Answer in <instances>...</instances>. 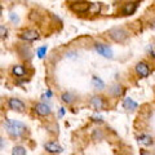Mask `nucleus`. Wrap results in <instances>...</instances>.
<instances>
[{"mask_svg":"<svg viewBox=\"0 0 155 155\" xmlns=\"http://www.w3.org/2000/svg\"><path fill=\"white\" fill-rule=\"evenodd\" d=\"M5 129H7V132L9 134L13 136V137H21V136H23V133L26 132L27 128L22 122L8 119L5 122Z\"/></svg>","mask_w":155,"mask_h":155,"instance_id":"obj_1","label":"nucleus"},{"mask_svg":"<svg viewBox=\"0 0 155 155\" xmlns=\"http://www.w3.org/2000/svg\"><path fill=\"white\" fill-rule=\"evenodd\" d=\"M107 35H109V38L111 39V40L115 41V43H123L128 39L129 34H128L127 30H124L123 27H113V28L109 30Z\"/></svg>","mask_w":155,"mask_h":155,"instance_id":"obj_2","label":"nucleus"},{"mask_svg":"<svg viewBox=\"0 0 155 155\" xmlns=\"http://www.w3.org/2000/svg\"><path fill=\"white\" fill-rule=\"evenodd\" d=\"M91 7H92V4L88 2H72V3H70V9L74 13H78V14L87 13L91 9Z\"/></svg>","mask_w":155,"mask_h":155,"instance_id":"obj_3","label":"nucleus"},{"mask_svg":"<svg viewBox=\"0 0 155 155\" xmlns=\"http://www.w3.org/2000/svg\"><path fill=\"white\" fill-rule=\"evenodd\" d=\"M94 49H96V52L98 53V54H101V56L105 57V58H113V56H114L113 49H111V48L107 44L97 43V44H94Z\"/></svg>","mask_w":155,"mask_h":155,"instance_id":"obj_4","label":"nucleus"},{"mask_svg":"<svg viewBox=\"0 0 155 155\" xmlns=\"http://www.w3.org/2000/svg\"><path fill=\"white\" fill-rule=\"evenodd\" d=\"M8 107L13 110V111H18V113H22L26 109V105L23 101H21L19 98H16V97H12V98L8 100Z\"/></svg>","mask_w":155,"mask_h":155,"instance_id":"obj_5","label":"nucleus"},{"mask_svg":"<svg viewBox=\"0 0 155 155\" xmlns=\"http://www.w3.org/2000/svg\"><path fill=\"white\" fill-rule=\"evenodd\" d=\"M18 36L25 41H34V40H38L39 39V32L34 28H28V30H23L18 34Z\"/></svg>","mask_w":155,"mask_h":155,"instance_id":"obj_6","label":"nucleus"},{"mask_svg":"<svg viewBox=\"0 0 155 155\" xmlns=\"http://www.w3.org/2000/svg\"><path fill=\"white\" fill-rule=\"evenodd\" d=\"M134 70H136V72H137V75L141 76V78H147L150 75V66L143 61L138 62V64L136 65Z\"/></svg>","mask_w":155,"mask_h":155,"instance_id":"obj_7","label":"nucleus"},{"mask_svg":"<svg viewBox=\"0 0 155 155\" xmlns=\"http://www.w3.org/2000/svg\"><path fill=\"white\" fill-rule=\"evenodd\" d=\"M34 111H35L39 116H48V115H51V113H52L51 107L44 102L36 104L35 106H34Z\"/></svg>","mask_w":155,"mask_h":155,"instance_id":"obj_8","label":"nucleus"},{"mask_svg":"<svg viewBox=\"0 0 155 155\" xmlns=\"http://www.w3.org/2000/svg\"><path fill=\"white\" fill-rule=\"evenodd\" d=\"M91 105L94 110H102L105 107V100L102 96H93L91 98Z\"/></svg>","mask_w":155,"mask_h":155,"instance_id":"obj_9","label":"nucleus"},{"mask_svg":"<svg viewBox=\"0 0 155 155\" xmlns=\"http://www.w3.org/2000/svg\"><path fill=\"white\" fill-rule=\"evenodd\" d=\"M44 149L51 154H60V153L64 151L62 146H60L57 142H45L44 143Z\"/></svg>","mask_w":155,"mask_h":155,"instance_id":"obj_10","label":"nucleus"},{"mask_svg":"<svg viewBox=\"0 0 155 155\" xmlns=\"http://www.w3.org/2000/svg\"><path fill=\"white\" fill-rule=\"evenodd\" d=\"M109 93L111 96H114V97H120L124 93V87L122 84H119V83H114L109 88Z\"/></svg>","mask_w":155,"mask_h":155,"instance_id":"obj_11","label":"nucleus"},{"mask_svg":"<svg viewBox=\"0 0 155 155\" xmlns=\"http://www.w3.org/2000/svg\"><path fill=\"white\" fill-rule=\"evenodd\" d=\"M138 7V3H125L123 5V9H122V13L123 16H130L136 12V9Z\"/></svg>","mask_w":155,"mask_h":155,"instance_id":"obj_12","label":"nucleus"},{"mask_svg":"<svg viewBox=\"0 0 155 155\" xmlns=\"http://www.w3.org/2000/svg\"><path fill=\"white\" fill-rule=\"evenodd\" d=\"M123 109H125L127 111H134L138 107V104L136 102V101H133L132 98H129V97H127V98H124L123 100Z\"/></svg>","mask_w":155,"mask_h":155,"instance_id":"obj_13","label":"nucleus"},{"mask_svg":"<svg viewBox=\"0 0 155 155\" xmlns=\"http://www.w3.org/2000/svg\"><path fill=\"white\" fill-rule=\"evenodd\" d=\"M137 141H138V143L143 145V146H151V145L154 143L153 137H151L150 134H146V133L140 134L138 137H137Z\"/></svg>","mask_w":155,"mask_h":155,"instance_id":"obj_14","label":"nucleus"},{"mask_svg":"<svg viewBox=\"0 0 155 155\" xmlns=\"http://www.w3.org/2000/svg\"><path fill=\"white\" fill-rule=\"evenodd\" d=\"M91 84H92V87H93L94 89H97V91H102V89L105 88L104 80H102V79H100L98 76H93V78H92Z\"/></svg>","mask_w":155,"mask_h":155,"instance_id":"obj_15","label":"nucleus"},{"mask_svg":"<svg viewBox=\"0 0 155 155\" xmlns=\"http://www.w3.org/2000/svg\"><path fill=\"white\" fill-rule=\"evenodd\" d=\"M12 72H13V75H16L18 78H22V76L26 75V67L22 66V65H16L12 69Z\"/></svg>","mask_w":155,"mask_h":155,"instance_id":"obj_16","label":"nucleus"},{"mask_svg":"<svg viewBox=\"0 0 155 155\" xmlns=\"http://www.w3.org/2000/svg\"><path fill=\"white\" fill-rule=\"evenodd\" d=\"M61 100H62V102H65L67 105H71L75 101V96L72 93H70V92H65V93L61 94Z\"/></svg>","mask_w":155,"mask_h":155,"instance_id":"obj_17","label":"nucleus"},{"mask_svg":"<svg viewBox=\"0 0 155 155\" xmlns=\"http://www.w3.org/2000/svg\"><path fill=\"white\" fill-rule=\"evenodd\" d=\"M12 155H27V151L26 149L23 146H14L13 150H12Z\"/></svg>","mask_w":155,"mask_h":155,"instance_id":"obj_18","label":"nucleus"},{"mask_svg":"<svg viewBox=\"0 0 155 155\" xmlns=\"http://www.w3.org/2000/svg\"><path fill=\"white\" fill-rule=\"evenodd\" d=\"M47 51H48V47H47V45L39 47L38 49H36V56L40 58V60H43V58L45 57V54H47Z\"/></svg>","mask_w":155,"mask_h":155,"instance_id":"obj_19","label":"nucleus"},{"mask_svg":"<svg viewBox=\"0 0 155 155\" xmlns=\"http://www.w3.org/2000/svg\"><path fill=\"white\" fill-rule=\"evenodd\" d=\"M92 138L93 140H102L104 138V132L101 129H94V132L92 133Z\"/></svg>","mask_w":155,"mask_h":155,"instance_id":"obj_20","label":"nucleus"},{"mask_svg":"<svg viewBox=\"0 0 155 155\" xmlns=\"http://www.w3.org/2000/svg\"><path fill=\"white\" fill-rule=\"evenodd\" d=\"M7 35H8V30H7V27H5V26H3V25H0V39L7 38Z\"/></svg>","mask_w":155,"mask_h":155,"instance_id":"obj_21","label":"nucleus"},{"mask_svg":"<svg viewBox=\"0 0 155 155\" xmlns=\"http://www.w3.org/2000/svg\"><path fill=\"white\" fill-rule=\"evenodd\" d=\"M9 18H11V21L13 23H18L19 22V18H18V16L16 13H11V14H9Z\"/></svg>","mask_w":155,"mask_h":155,"instance_id":"obj_22","label":"nucleus"},{"mask_svg":"<svg viewBox=\"0 0 155 155\" xmlns=\"http://www.w3.org/2000/svg\"><path fill=\"white\" fill-rule=\"evenodd\" d=\"M140 155H153V154L150 151H147V150H141V151H140Z\"/></svg>","mask_w":155,"mask_h":155,"instance_id":"obj_23","label":"nucleus"},{"mask_svg":"<svg viewBox=\"0 0 155 155\" xmlns=\"http://www.w3.org/2000/svg\"><path fill=\"white\" fill-rule=\"evenodd\" d=\"M93 120L94 122H102V118H101V116H97V115H93Z\"/></svg>","mask_w":155,"mask_h":155,"instance_id":"obj_24","label":"nucleus"},{"mask_svg":"<svg viewBox=\"0 0 155 155\" xmlns=\"http://www.w3.org/2000/svg\"><path fill=\"white\" fill-rule=\"evenodd\" d=\"M45 96H47V97H52V91H51V89H48V91H47V93L43 96V97H45Z\"/></svg>","mask_w":155,"mask_h":155,"instance_id":"obj_25","label":"nucleus"},{"mask_svg":"<svg viewBox=\"0 0 155 155\" xmlns=\"http://www.w3.org/2000/svg\"><path fill=\"white\" fill-rule=\"evenodd\" d=\"M64 115H65V109L61 107V109H60V116H64Z\"/></svg>","mask_w":155,"mask_h":155,"instance_id":"obj_26","label":"nucleus"},{"mask_svg":"<svg viewBox=\"0 0 155 155\" xmlns=\"http://www.w3.org/2000/svg\"><path fill=\"white\" fill-rule=\"evenodd\" d=\"M4 147V140L0 137V149H3Z\"/></svg>","mask_w":155,"mask_h":155,"instance_id":"obj_27","label":"nucleus"},{"mask_svg":"<svg viewBox=\"0 0 155 155\" xmlns=\"http://www.w3.org/2000/svg\"><path fill=\"white\" fill-rule=\"evenodd\" d=\"M2 14H3V8H2V5H0V18H2Z\"/></svg>","mask_w":155,"mask_h":155,"instance_id":"obj_28","label":"nucleus"}]
</instances>
